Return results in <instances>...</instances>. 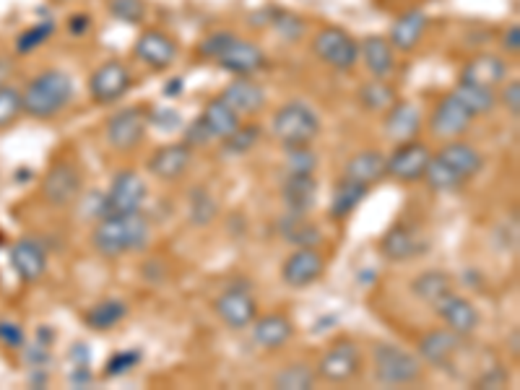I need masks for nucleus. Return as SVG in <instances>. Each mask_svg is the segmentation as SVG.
Here are the masks:
<instances>
[{
    "label": "nucleus",
    "mask_w": 520,
    "mask_h": 390,
    "mask_svg": "<svg viewBox=\"0 0 520 390\" xmlns=\"http://www.w3.org/2000/svg\"><path fill=\"white\" fill-rule=\"evenodd\" d=\"M214 310L232 331H245L258 318V305L245 289H227L214 302Z\"/></svg>",
    "instance_id": "17"
},
{
    "label": "nucleus",
    "mask_w": 520,
    "mask_h": 390,
    "mask_svg": "<svg viewBox=\"0 0 520 390\" xmlns=\"http://www.w3.org/2000/svg\"><path fill=\"white\" fill-rule=\"evenodd\" d=\"M372 367L380 385H414L422 377V359L396 344H377L372 349Z\"/></svg>",
    "instance_id": "4"
},
{
    "label": "nucleus",
    "mask_w": 520,
    "mask_h": 390,
    "mask_svg": "<svg viewBox=\"0 0 520 390\" xmlns=\"http://www.w3.org/2000/svg\"><path fill=\"white\" fill-rule=\"evenodd\" d=\"M107 11L112 19L138 26L146 19V0H107Z\"/></svg>",
    "instance_id": "44"
},
{
    "label": "nucleus",
    "mask_w": 520,
    "mask_h": 390,
    "mask_svg": "<svg viewBox=\"0 0 520 390\" xmlns=\"http://www.w3.org/2000/svg\"><path fill=\"white\" fill-rule=\"evenodd\" d=\"M21 112H24L21 91L8 84H0V130L11 128L19 120Z\"/></svg>",
    "instance_id": "43"
},
{
    "label": "nucleus",
    "mask_w": 520,
    "mask_h": 390,
    "mask_svg": "<svg viewBox=\"0 0 520 390\" xmlns=\"http://www.w3.org/2000/svg\"><path fill=\"white\" fill-rule=\"evenodd\" d=\"M185 141L182 143H188L190 149H195V146H198V149H203V146H208V143L214 141V133H211V130H208V125L203 123V117H198V120H193V123L188 125V128H185Z\"/></svg>",
    "instance_id": "49"
},
{
    "label": "nucleus",
    "mask_w": 520,
    "mask_h": 390,
    "mask_svg": "<svg viewBox=\"0 0 520 390\" xmlns=\"http://www.w3.org/2000/svg\"><path fill=\"white\" fill-rule=\"evenodd\" d=\"M463 336L461 333L450 331V328H437L429 331L427 336L419 341V357L424 362L435 364V367H448L455 359V354H461Z\"/></svg>",
    "instance_id": "25"
},
{
    "label": "nucleus",
    "mask_w": 520,
    "mask_h": 390,
    "mask_svg": "<svg viewBox=\"0 0 520 390\" xmlns=\"http://www.w3.org/2000/svg\"><path fill=\"white\" fill-rule=\"evenodd\" d=\"M73 99V78L60 68H47L24 86L21 102L24 112L34 120H50L71 104Z\"/></svg>",
    "instance_id": "2"
},
{
    "label": "nucleus",
    "mask_w": 520,
    "mask_h": 390,
    "mask_svg": "<svg viewBox=\"0 0 520 390\" xmlns=\"http://www.w3.org/2000/svg\"><path fill=\"white\" fill-rule=\"evenodd\" d=\"M214 63L224 68V71L234 73V76H253L255 71H260L266 65V52L255 42H250V39L234 37L232 45L221 52Z\"/></svg>",
    "instance_id": "15"
},
{
    "label": "nucleus",
    "mask_w": 520,
    "mask_h": 390,
    "mask_svg": "<svg viewBox=\"0 0 520 390\" xmlns=\"http://www.w3.org/2000/svg\"><path fill=\"white\" fill-rule=\"evenodd\" d=\"M432 151L422 141H406L398 143V149L388 156L385 162V175L396 177L401 182H416L424 177Z\"/></svg>",
    "instance_id": "12"
},
{
    "label": "nucleus",
    "mask_w": 520,
    "mask_h": 390,
    "mask_svg": "<svg viewBox=\"0 0 520 390\" xmlns=\"http://www.w3.org/2000/svg\"><path fill=\"white\" fill-rule=\"evenodd\" d=\"M385 162H388V156L383 151L364 149L351 156L344 169V177L362 182V185H375V182H380L385 177Z\"/></svg>",
    "instance_id": "29"
},
{
    "label": "nucleus",
    "mask_w": 520,
    "mask_h": 390,
    "mask_svg": "<svg viewBox=\"0 0 520 390\" xmlns=\"http://www.w3.org/2000/svg\"><path fill=\"white\" fill-rule=\"evenodd\" d=\"M266 24L273 26L276 34H279L281 39H286V42H297V39H302V34H305V21L299 19L297 13H289V11L266 13Z\"/></svg>",
    "instance_id": "42"
},
{
    "label": "nucleus",
    "mask_w": 520,
    "mask_h": 390,
    "mask_svg": "<svg viewBox=\"0 0 520 390\" xmlns=\"http://www.w3.org/2000/svg\"><path fill=\"white\" fill-rule=\"evenodd\" d=\"M437 156L453 169L455 175H461L466 182L471 180V177L479 175L481 167H484V156H481V151H476L471 143H463V141L445 143Z\"/></svg>",
    "instance_id": "28"
},
{
    "label": "nucleus",
    "mask_w": 520,
    "mask_h": 390,
    "mask_svg": "<svg viewBox=\"0 0 520 390\" xmlns=\"http://www.w3.org/2000/svg\"><path fill=\"white\" fill-rule=\"evenodd\" d=\"M502 383H505V372H502L500 367H494V375H489L487 372V375L481 377L476 385H481V388H484V385H487V388H500Z\"/></svg>",
    "instance_id": "56"
},
{
    "label": "nucleus",
    "mask_w": 520,
    "mask_h": 390,
    "mask_svg": "<svg viewBox=\"0 0 520 390\" xmlns=\"http://www.w3.org/2000/svg\"><path fill=\"white\" fill-rule=\"evenodd\" d=\"M138 362H141V351H136V349L117 351L115 357H110V362H107V370H104V375L123 377V375H128V372L133 370Z\"/></svg>",
    "instance_id": "48"
},
{
    "label": "nucleus",
    "mask_w": 520,
    "mask_h": 390,
    "mask_svg": "<svg viewBox=\"0 0 520 390\" xmlns=\"http://www.w3.org/2000/svg\"><path fill=\"white\" fill-rule=\"evenodd\" d=\"M286 169H289V175H312L318 169V156L310 146H289L286 149Z\"/></svg>",
    "instance_id": "45"
},
{
    "label": "nucleus",
    "mask_w": 520,
    "mask_h": 390,
    "mask_svg": "<svg viewBox=\"0 0 520 390\" xmlns=\"http://www.w3.org/2000/svg\"><path fill=\"white\" fill-rule=\"evenodd\" d=\"M146 125H149V117L141 107H125L104 123V138L110 143V149L130 151L146 138Z\"/></svg>",
    "instance_id": "7"
},
{
    "label": "nucleus",
    "mask_w": 520,
    "mask_h": 390,
    "mask_svg": "<svg viewBox=\"0 0 520 390\" xmlns=\"http://www.w3.org/2000/svg\"><path fill=\"white\" fill-rule=\"evenodd\" d=\"M471 123H474V115L468 112L466 104L455 97L453 91L445 94L429 115V130H432V136L442 138V141L463 136Z\"/></svg>",
    "instance_id": "9"
},
{
    "label": "nucleus",
    "mask_w": 520,
    "mask_h": 390,
    "mask_svg": "<svg viewBox=\"0 0 520 390\" xmlns=\"http://www.w3.org/2000/svg\"><path fill=\"white\" fill-rule=\"evenodd\" d=\"M250 325H253V341L260 349L276 351L289 344L294 336L292 320L281 312H268L263 318H255Z\"/></svg>",
    "instance_id": "26"
},
{
    "label": "nucleus",
    "mask_w": 520,
    "mask_h": 390,
    "mask_svg": "<svg viewBox=\"0 0 520 390\" xmlns=\"http://www.w3.org/2000/svg\"><path fill=\"white\" fill-rule=\"evenodd\" d=\"M497 102L505 104V110L510 112L513 117H520V81L518 78L502 84V94L497 97Z\"/></svg>",
    "instance_id": "51"
},
{
    "label": "nucleus",
    "mask_w": 520,
    "mask_h": 390,
    "mask_svg": "<svg viewBox=\"0 0 520 390\" xmlns=\"http://www.w3.org/2000/svg\"><path fill=\"white\" fill-rule=\"evenodd\" d=\"M52 3H68V0H52Z\"/></svg>",
    "instance_id": "58"
},
{
    "label": "nucleus",
    "mask_w": 520,
    "mask_h": 390,
    "mask_svg": "<svg viewBox=\"0 0 520 390\" xmlns=\"http://www.w3.org/2000/svg\"><path fill=\"white\" fill-rule=\"evenodd\" d=\"M271 130L284 149H289V146H310L320 136V117L307 102L292 99V102L281 104L279 110L273 112Z\"/></svg>",
    "instance_id": "3"
},
{
    "label": "nucleus",
    "mask_w": 520,
    "mask_h": 390,
    "mask_svg": "<svg viewBox=\"0 0 520 390\" xmlns=\"http://www.w3.org/2000/svg\"><path fill=\"white\" fill-rule=\"evenodd\" d=\"M453 94L458 99H461L463 104L468 107V112L471 115H489V112L497 107V94H494V89H489V86H476V84H458L453 89Z\"/></svg>",
    "instance_id": "36"
},
{
    "label": "nucleus",
    "mask_w": 520,
    "mask_h": 390,
    "mask_svg": "<svg viewBox=\"0 0 520 390\" xmlns=\"http://www.w3.org/2000/svg\"><path fill=\"white\" fill-rule=\"evenodd\" d=\"M154 123L159 125V128H164V130H175L177 125L182 123L180 112H175V110H156Z\"/></svg>",
    "instance_id": "55"
},
{
    "label": "nucleus",
    "mask_w": 520,
    "mask_h": 390,
    "mask_svg": "<svg viewBox=\"0 0 520 390\" xmlns=\"http://www.w3.org/2000/svg\"><path fill=\"white\" fill-rule=\"evenodd\" d=\"M450 292H453V279L445 271H424L411 281V294L432 307Z\"/></svg>",
    "instance_id": "32"
},
{
    "label": "nucleus",
    "mask_w": 520,
    "mask_h": 390,
    "mask_svg": "<svg viewBox=\"0 0 520 390\" xmlns=\"http://www.w3.org/2000/svg\"><path fill=\"white\" fill-rule=\"evenodd\" d=\"M91 242L104 258H120L125 253H141L151 242V224L141 211L107 214L97 221Z\"/></svg>",
    "instance_id": "1"
},
{
    "label": "nucleus",
    "mask_w": 520,
    "mask_h": 390,
    "mask_svg": "<svg viewBox=\"0 0 520 390\" xmlns=\"http://www.w3.org/2000/svg\"><path fill=\"white\" fill-rule=\"evenodd\" d=\"M91 26H94V19H91L89 13L78 11L68 19V34H71V37H86V34L91 32Z\"/></svg>",
    "instance_id": "53"
},
{
    "label": "nucleus",
    "mask_w": 520,
    "mask_h": 390,
    "mask_svg": "<svg viewBox=\"0 0 520 390\" xmlns=\"http://www.w3.org/2000/svg\"><path fill=\"white\" fill-rule=\"evenodd\" d=\"M318 375L307 367V364H289L273 377V388L281 390H310L315 385Z\"/></svg>",
    "instance_id": "40"
},
{
    "label": "nucleus",
    "mask_w": 520,
    "mask_h": 390,
    "mask_svg": "<svg viewBox=\"0 0 520 390\" xmlns=\"http://www.w3.org/2000/svg\"><path fill=\"white\" fill-rule=\"evenodd\" d=\"M367 193H370V185H362V182H354L349 180V177H341L331 193L333 219H344V216H349L351 211H357L359 203L367 198Z\"/></svg>",
    "instance_id": "30"
},
{
    "label": "nucleus",
    "mask_w": 520,
    "mask_h": 390,
    "mask_svg": "<svg viewBox=\"0 0 520 390\" xmlns=\"http://www.w3.org/2000/svg\"><path fill=\"white\" fill-rule=\"evenodd\" d=\"M422 130V110L416 107L414 102H393L385 110L383 120V133L393 143H406L414 141Z\"/></svg>",
    "instance_id": "18"
},
{
    "label": "nucleus",
    "mask_w": 520,
    "mask_h": 390,
    "mask_svg": "<svg viewBox=\"0 0 520 390\" xmlns=\"http://www.w3.org/2000/svg\"><path fill=\"white\" fill-rule=\"evenodd\" d=\"M234 37H237V34L229 32V29H219V32L206 34L201 45H198V52H201V58L216 60L221 55V52H224L229 45H232Z\"/></svg>",
    "instance_id": "47"
},
{
    "label": "nucleus",
    "mask_w": 520,
    "mask_h": 390,
    "mask_svg": "<svg viewBox=\"0 0 520 390\" xmlns=\"http://www.w3.org/2000/svg\"><path fill=\"white\" fill-rule=\"evenodd\" d=\"M437 315L442 318V323L448 325L450 331L461 333V336H468V333H474L479 328V310L471 299L461 297V294H445L435 305Z\"/></svg>",
    "instance_id": "21"
},
{
    "label": "nucleus",
    "mask_w": 520,
    "mask_h": 390,
    "mask_svg": "<svg viewBox=\"0 0 520 390\" xmlns=\"http://www.w3.org/2000/svg\"><path fill=\"white\" fill-rule=\"evenodd\" d=\"M110 214V203H107V195L104 193H91L84 201V216L91 221H99L102 216Z\"/></svg>",
    "instance_id": "52"
},
{
    "label": "nucleus",
    "mask_w": 520,
    "mask_h": 390,
    "mask_svg": "<svg viewBox=\"0 0 520 390\" xmlns=\"http://www.w3.org/2000/svg\"><path fill=\"white\" fill-rule=\"evenodd\" d=\"M510 76V65L502 55H494V52H479L474 58L463 65L461 81L463 84H476V86H489V89H497L502 86Z\"/></svg>",
    "instance_id": "16"
},
{
    "label": "nucleus",
    "mask_w": 520,
    "mask_h": 390,
    "mask_svg": "<svg viewBox=\"0 0 520 390\" xmlns=\"http://www.w3.org/2000/svg\"><path fill=\"white\" fill-rule=\"evenodd\" d=\"M11 268L24 284H34L45 276L47 253L37 240L21 237L11 245Z\"/></svg>",
    "instance_id": "20"
},
{
    "label": "nucleus",
    "mask_w": 520,
    "mask_h": 390,
    "mask_svg": "<svg viewBox=\"0 0 520 390\" xmlns=\"http://www.w3.org/2000/svg\"><path fill=\"white\" fill-rule=\"evenodd\" d=\"M26 341L24 328L13 320H0V344L8 346V349H21Z\"/></svg>",
    "instance_id": "50"
},
{
    "label": "nucleus",
    "mask_w": 520,
    "mask_h": 390,
    "mask_svg": "<svg viewBox=\"0 0 520 390\" xmlns=\"http://www.w3.org/2000/svg\"><path fill=\"white\" fill-rule=\"evenodd\" d=\"M125 315H128V305L123 299H102L97 305L86 312V325L91 331H112L117 323H123Z\"/></svg>",
    "instance_id": "34"
},
{
    "label": "nucleus",
    "mask_w": 520,
    "mask_h": 390,
    "mask_svg": "<svg viewBox=\"0 0 520 390\" xmlns=\"http://www.w3.org/2000/svg\"><path fill=\"white\" fill-rule=\"evenodd\" d=\"M149 195L146 180L138 175L136 169H120L112 177L107 203H110V214H130V211H141L143 201Z\"/></svg>",
    "instance_id": "10"
},
{
    "label": "nucleus",
    "mask_w": 520,
    "mask_h": 390,
    "mask_svg": "<svg viewBox=\"0 0 520 390\" xmlns=\"http://www.w3.org/2000/svg\"><path fill=\"white\" fill-rule=\"evenodd\" d=\"M221 99H224L237 115H255V112L263 110V104H266V89L250 76H234L232 81L224 86V91H221Z\"/></svg>",
    "instance_id": "24"
},
{
    "label": "nucleus",
    "mask_w": 520,
    "mask_h": 390,
    "mask_svg": "<svg viewBox=\"0 0 520 390\" xmlns=\"http://www.w3.org/2000/svg\"><path fill=\"white\" fill-rule=\"evenodd\" d=\"M312 52L333 71H351L359 63V42L341 26H325L312 37Z\"/></svg>",
    "instance_id": "5"
},
{
    "label": "nucleus",
    "mask_w": 520,
    "mask_h": 390,
    "mask_svg": "<svg viewBox=\"0 0 520 390\" xmlns=\"http://www.w3.org/2000/svg\"><path fill=\"white\" fill-rule=\"evenodd\" d=\"M216 214H219V206H216L214 195L208 193L206 188L190 190L188 219L193 227H208V224L216 219Z\"/></svg>",
    "instance_id": "38"
},
{
    "label": "nucleus",
    "mask_w": 520,
    "mask_h": 390,
    "mask_svg": "<svg viewBox=\"0 0 520 390\" xmlns=\"http://www.w3.org/2000/svg\"><path fill=\"white\" fill-rule=\"evenodd\" d=\"M396 102V89L388 84V78H370L359 86V104L370 112H385Z\"/></svg>",
    "instance_id": "35"
},
{
    "label": "nucleus",
    "mask_w": 520,
    "mask_h": 390,
    "mask_svg": "<svg viewBox=\"0 0 520 390\" xmlns=\"http://www.w3.org/2000/svg\"><path fill=\"white\" fill-rule=\"evenodd\" d=\"M55 21H39V24L29 26V29H24V32L16 37V52L19 55H29V52L39 50V47L45 45V42H50L52 37H55Z\"/></svg>",
    "instance_id": "41"
},
{
    "label": "nucleus",
    "mask_w": 520,
    "mask_h": 390,
    "mask_svg": "<svg viewBox=\"0 0 520 390\" xmlns=\"http://www.w3.org/2000/svg\"><path fill=\"white\" fill-rule=\"evenodd\" d=\"M359 60L370 71L372 78H390L396 73L398 65L396 50H393V45L383 34H367L359 42Z\"/></svg>",
    "instance_id": "22"
},
{
    "label": "nucleus",
    "mask_w": 520,
    "mask_h": 390,
    "mask_svg": "<svg viewBox=\"0 0 520 390\" xmlns=\"http://www.w3.org/2000/svg\"><path fill=\"white\" fill-rule=\"evenodd\" d=\"M180 91L182 89V81H169V86L164 89V97H172V91Z\"/></svg>",
    "instance_id": "57"
},
{
    "label": "nucleus",
    "mask_w": 520,
    "mask_h": 390,
    "mask_svg": "<svg viewBox=\"0 0 520 390\" xmlns=\"http://www.w3.org/2000/svg\"><path fill=\"white\" fill-rule=\"evenodd\" d=\"M502 50L507 52V55H518L520 52V26L513 24L507 26L505 34H502Z\"/></svg>",
    "instance_id": "54"
},
{
    "label": "nucleus",
    "mask_w": 520,
    "mask_h": 390,
    "mask_svg": "<svg viewBox=\"0 0 520 390\" xmlns=\"http://www.w3.org/2000/svg\"><path fill=\"white\" fill-rule=\"evenodd\" d=\"M422 180H427L429 188L437 190V193H455V190L466 185V180H463L461 175H455L453 169L442 162L440 156H432V159H429Z\"/></svg>",
    "instance_id": "37"
},
{
    "label": "nucleus",
    "mask_w": 520,
    "mask_h": 390,
    "mask_svg": "<svg viewBox=\"0 0 520 390\" xmlns=\"http://www.w3.org/2000/svg\"><path fill=\"white\" fill-rule=\"evenodd\" d=\"M260 136H263V130H260L258 125H242L240 123L232 136L224 138V146H227L229 154H245V151H250L255 143L260 141Z\"/></svg>",
    "instance_id": "46"
},
{
    "label": "nucleus",
    "mask_w": 520,
    "mask_h": 390,
    "mask_svg": "<svg viewBox=\"0 0 520 390\" xmlns=\"http://www.w3.org/2000/svg\"><path fill=\"white\" fill-rule=\"evenodd\" d=\"M429 26V16L422 8H409L403 11L388 32V42L396 52H411L419 47Z\"/></svg>",
    "instance_id": "23"
},
{
    "label": "nucleus",
    "mask_w": 520,
    "mask_h": 390,
    "mask_svg": "<svg viewBox=\"0 0 520 390\" xmlns=\"http://www.w3.org/2000/svg\"><path fill=\"white\" fill-rule=\"evenodd\" d=\"M81 188H84V180H81L76 164L58 162L47 169L45 180H42V198L55 208L73 206L81 195Z\"/></svg>",
    "instance_id": "8"
},
{
    "label": "nucleus",
    "mask_w": 520,
    "mask_h": 390,
    "mask_svg": "<svg viewBox=\"0 0 520 390\" xmlns=\"http://www.w3.org/2000/svg\"><path fill=\"white\" fill-rule=\"evenodd\" d=\"M281 234L286 237V242H292L297 247H315L320 242L318 227H312L305 216L289 214V219L281 221Z\"/></svg>",
    "instance_id": "39"
},
{
    "label": "nucleus",
    "mask_w": 520,
    "mask_h": 390,
    "mask_svg": "<svg viewBox=\"0 0 520 390\" xmlns=\"http://www.w3.org/2000/svg\"><path fill=\"white\" fill-rule=\"evenodd\" d=\"M380 253L393 263H401V260H409L419 253V240L409 227L396 224L385 232L383 242H380Z\"/></svg>",
    "instance_id": "31"
},
{
    "label": "nucleus",
    "mask_w": 520,
    "mask_h": 390,
    "mask_svg": "<svg viewBox=\"0 0 520 390\" xmlns=\"http://www.w3.org/2000/svg\"><path fill=\"white\" fill-rule=\"evenodd\" d=\"M203 123L208 125V130L214 133V138H229L237 130V125H240V115L229 107L227 102L221 97H214L211 102H206V107H203Z\"/></svg>",
    "instance_id": "33"
},
{
    "label": "nucleus",
    "mask_w": 520,
    "mask_h": 390,
    "mask_svg": "<svg viewBox=\"0 0 520 390\" xmlns=\"http://www.w3.org/2000/svg\"><path fill=\"white\" fill-rule=\"evenodd\" d=\"M136 58L141 60L146 68L151 71H167L169 65H175L177 55H180V47L167 32L162 29H146L143 34H138L136 45H133Z\"/></svg>",
    "instance_id": "11"
},
{
    "label": "nucleus",
    "mask_w": 520,
    "mask_h": 390,
    "mask_svg": "<svg viewBox=\"0 0 520 390\" xmlns=\"http://www.w3.org/2000/svg\"><path fill=\"white\" fill-rule=\"evenodd\" d=\"M281 198L289 214L307 216L318 201V182L312 175H289L281 185Z\"/></svg>",
    "instance_id": "27"
},
{
    "label": "nucleus",
    "mask_w": 520,
    "mask_h": 390,
    "mask_svg": "<svg viewBox=\"0 0 520 390\" xmlns=\"http://www.w3.org/2000/svg\"><path fill=\"white\" fill-rule=\"evenodd\" d=\"M190 162H193V149L188 143H167L151 154L149 172L162 182H172L188 172Z\"/></svg>",
    "instance_id": "19"
},
{
    "label": "nucleus",
    "mask_w": 520,
    "mask_h": 390,
    "mask_svg": "<svg viewBox=\"0 0 520 390\" xmlns=\"http://www.w3.org/2000/svg\"><path fill=\"white\" fill-rule=\"evenodd\" d=\"M359 367H362V357L357 346L351 341H338L320 357L315 375L323 377L325 383H349L351 377H357Z\"/></svg>",
    "instance_id": "13"
},
{
    "label": "nucleus",
    "mask_w": 520,
    "mask_h": 390,
    "mask_svg": "<svg viewBox=\"0 0 520 390\" xmlns=\"http://www.w3.org/2000/svg\"><path fill=\"white\" fill-rule=\"evenodd\" d=\"M133 86V73L123 60H104L91 71L89 94L97 104H115L125 97Z\"/></svg>",
    "instance_id": "6"
},
{
    "label": "nucleus",
    "mask_w": 520,
    "mask_h": 390,
    "mask_svg": "<svg viewBox=\"0 0 520 390\" xmlns=\"http://www.w3.org/2000/svg\"><path fill=\"white\" fill-rule=\"evenodd\" d=\"M325 271V258L315 247H297L281 266V279L292 289H305L312 281H318Z\"/></svg>",
    "instance_id": "14"
}]
</instances>
